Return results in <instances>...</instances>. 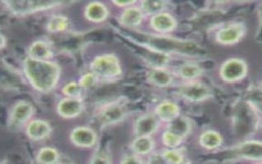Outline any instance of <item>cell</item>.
I'll return each instance as SVG.
<instances>
[{"label":"cell","mask_w":262,"mask_h":164,"mask_svg":"<svg viewBox=\"0 0 262 164\" xmlns=\"http://www.w3.org/2000/svg\"><path fill=\"white\" fill-rule=\"evenodd\" d=\"M24 72L31 84L41 92L51 91L59 80V66L48 60L27 58L24 61Z\"/></svg>","instance_id":"6da1fadb"},{"label":"cell","mask_w":262,"mask_h":164,"mask_svg":"<svg viewBox=\"0 0 262 164\" xmlns=\"http://www.w3.org/2000/svg\"><path fill=\"white\" fill-rule=\"evenodd\" d=\"M90 68L92 73L94 74L96 77L102 79H112L121 73L118 59L112 54L97 56L93 59Z\"/></svg>","instance_id":"7a4b0ae2"},{"label":"cell","mask_w":262,"mask_h":164,"mask_svg":"<svg viewBox=\"0 0 262 164\" xmlns=\"http://www.w3.org/2000/svg\"><path fill=\"white\" fill-rule=\"evenodd\" d=\"M11 11L17 14H26L36 11L53 8L59 3L53 1H9L5 3Z\"/></svg>","instance_id":"3957f363"},{"label":"cell","mask_w":262,"mask_h":164,"mask_svg":"<svg viewBox=\"0 0 262 164\" xmlns=\"http://www.w3.org/2000/svg\"><path fill=\"white\" fill-rule=\"evenodd\" d=\"M247 73V66L241 59H229L223 65L220 75L224 80L229 82L241 80Z\"/></svg>","instance_id":"277c9868"},{"label":"cell","mask_w":262,"mask_h":164,"mask_svg":"<svg viewBox=\"0 0 262 164\" xmlns=\"http://www.w3.org/2000/svg\"><path fill=\"white\" fill-rule=\"evenodd\" d=\"M179 94L190 101H201L207 99L210 95L209 87L202 83H188L183 85L179 90Z\"/></svg>","instance_id":"5b68a950"},{"label":"cell","mask_w":262,"mask_h":164,"mask_svg":"<svg viewBox=\"0 0 262 164\" xmlns=\"http://www.w3.org/2000/svg\"><path fill=\"white\" fill-rule=\"evenodd\" d=\"M33 107L28 102H19L13 107L11 112L10 125L14 127H19L24 125L33 114Z\"/></svg>","instance_id":"8992f818"},{"label":"cell","mask_w":262,"mask_h":164,"mask_svg":"<svg viewBox=\"0 0 262 164\" xmlns=\"http://www.w3.org/2000/svg\"><path fill=\"white\" fill-rule=\"evenodd\" d=\"M83 107V103L78 98H67L59 102L57 110L63 118H73L81 114Z\"/></svg>","instance_id":"52a82bcc"},{"label":"cell","mask_w":262,"mask_h":164,"mask_svg":"<svg viewBox=\"0 0 262 164\" xmlns=\"http://www.w3.org/2000/svg\"><path fill=\"white\" fill-rule=\"evenodd\" d=\"M70 139L74 145L80 147H91L96 143L97 135L92 129L81 126L73 130Z\"/></svg>","instance_id":"ba28073f"},{"label":"cell","mask_w":262,"mask_h":164,"mask_svg":"<svg viewBox=\"0 0 262 164\" xmlns=\"http://www.w3.org/2000/svg\"><path fill=\"white\" fill-rule=\"evenodd\" d=\"M244 33V28L240 24L228 25L219 32L217 39L224 44H233L240 40Z\"/></svg>","instance_id":"9c48e42d"},{"label":"cell","mask_w":262,"mask_h":164,"mask_svg":"<svg viewBox=\"0 0 262 164\" xmlns=\"http://www.w3.org/2000/svg\"><path fill=\"white\" fill-rule=\"evenodd\" d=\"M158 126V121L155 116L147 114L138 119L136 124V131L139 136H149L155 132Z\"/></svg>","instance_id":"30bf717a"},{"label":"cell","mask_w":262,"mask_h":164,"mask_svg":"<svg viewBox=\"0 0 262 164\" xmlns=\"http://www.w3.org/2000/svg\"><path fill=\"white\" fill-rule=\"evenodd\" d=\"M51 128L47 122L33 120L30 122L27 128L28 136L32 140H42L51 133Z\"/></svg>","instance_id":"8fae6325"},{"label":"cell","mask_w":262,"mask_h":164,"mask_svg":"<svg viewBox=\"0 0 262 164\" xmlns=\"http://www.w3.org/2000/svg\"><path fill=\"white\" fill-rule=\"evenodd\" d=\"M85 16L89 21L101 22L106 19L108 10L102 3L92 2L86 7Z\"/></svg>","instance_id":"7c38bea8"},{"label":"cell","mask_w":262,"mask_h":164,"mask_svg":"<svg viewBox=\"0 0 262 164\" xmlns=\"http://www.w3.org/2000/svg\"><path fill=\"white\" fill-rule=\"evenodd\" d=\"M237 153L248 159H262V143L257 141H248L238 148Z\"/></svg>","instance_id":"4fadbf2b"},{"label":"cell","mask_w":262,"mask_h":164,"mask_svg":"<svg viewBox=\"0 0 262 164\" xmlns=\"http://www.w3.org/2000/svg\"><path fill=\"white\" fill-rule=\"evenodd\" d=\"M151 24L152 28L158 32H167L175 28L176 21L168 13H161L152 17Z\"/></svg>","instance_id":"5bb4252c"},{"label":"cell","mask_w":262,"mask_h":164,"mask_svg":"<svg viewBox=\"0 0 262 164\" xmlns=\"http://www.w3.org/2000/svg\"><path fill=\"white\" fill-rule=\"evenodd\" d=\"M156 114L162 120L172 122L178 118L179 107L172 102H163L157 107Z\"/></svg>","instance_id":"9a60e30c"},{"label":"cell","mask_w":262,"mask_h":164,"mask_svg":"<svg viewBox=\"0 0 262 164\" xmlns=\"http://www.w3.org/2000/svg\"><path fill=\"white\" fill-rule=\"evenodd\" d=\"M125 110L122 106L114 104L106 107L101 114V121L103 124H112L121 120L125 116Z\"/></svg>","instance_id":"2e32d148"},{"label":"cell","mask_w":262,"mask_h":164,"mask_svg":"<svg viewBox=\"0 0 262 164\" xmlns=\"http://www.w3.org/2000/svg\"><path fill=\"white\" fill-rule=\"evenodd\" d=\"M52 51L51 47L42 40H38L30 47L29 57L38 60H47L51 57Z\"/></svg>","instance_id":"e0dca14e"},{"label":"cell","mask_w":262,"mask_h":164,"mask_svg":"<svg viewBox=\"0 0 262 164\" xmlns=\"http://www.w3.org/2000/svg\"><path fill=\"white\" fill-rule=\"evenodd\" d=\"M143 19V13L137 8H129L122 13L121 22L128 28H134L140 25Z\"/></svg>","instance_id":"ac0fdd59"},{"label":"cell","mask_w":262,"mask_h":164,"mask_svg":"<svg viewBox=\"0 0 262 164\" xmlns=\"http://www.w3.org/2000/svg\"><path fill=\"white\" fill-rule=\"evenodd\" d=\"M149 80L152 84L158 87H167L172 81V76L169 72L162 68H156L152 70L149 76Z\"/></svg>","instance_id":"d6986e66"},{"label":"cell","mask_w":262,"mask_h":164,"mask_svg":"<svg viewBox=\"0 0 262 164\" xmlns=\"http://www.w3.org/2000/svg\"><path fill=\"white\" fill-rule=\"evenodd\" d=\"M171 122L168 130L171 133L181 137L182 139L188 134L190 130V123L187 119L184 118H178Z\"/></svg>","instance_id":"ffe728a7"},{"label":"cell","mask_w":262,"mask_h":164,"mask_svg":"<svg viewBox=\"0 0 262 164\" xmlns=\"http://www.w3.org/2000/svg\"><path fill=\"white\" fill-rule=\"evenodd\" d=\"M221 142H222V138L220 134L212 130L203 133L200 138V143L201 145L208 149H214L218 147Z\"/></svg>","instance_id":"44dd1931"},{"label":"cell","mask_w":262,"mask_h":164,"mask_svg":"<svg viewBox=\"0 0 262 164\" xmlns=\"http://www.w3.org/2000/svg\"><path fill=\"white\" fill-rule=\"evenodd\" d=\"M152 147L154 142L149 136H139L134 141L133 149L138 154H148L152 150Z\"/></svg>","instance_id":"7402d4cb"},{"label":"cell","mask_w":262,"mask_h":164,"mask_svg":"<svg viewBox=\"0 0 262 164\" xmlns=\"http://www.w3.org/2000/svg\"><path fill=\"white\" fill-rule=\"evenodd\" d=\"M57 151L52 148H43L37 155V160L40 164H56L57 162Z\"/></svg>","instance_id":"603a6c76"},{"label":"cell","mask_w":262,"mask_h":164,"mask_svg":"<svg viewBox=\"0 0 262 164\" xmlns=\"http://www.w3.org/2000/svg\"><path fill=\"white\" fill-rule=\"evenodd\" d=\"M68 19L66 17L59 15V16H54L53 17H51L47 24V28L50 32H62L68 28Z\"/></svg>","instance_id":"cb8c5ba5"},{"label":"cell","mask_w":262,"mask_h":164,"mask_svg":"<svg viewBox=\"0 0 262 164\" xmlns=\"http://www.w3.org/2000/svg\"><path fill=\"white\" fill-rule=\"evenodd\" d=\"M179 73L185 79H194L201 75V69L199 66L195 64L186 63L180 68Z\"/></svg>","instance_id":"d4e9b609"},{"label":"cell","mask_w":262,"mask_h":164,"mask_svg":"<svg viewBox=\"0 0 262 164\" xmlns=\"http://www.w3.org/2000/svg\"><path fill=\"white\" fill-rule=\"evenodd\" d=\"M165 3L163 1H144L142 2V9L145 13L149 14H158L162 9H164Z\"/></svg>","instance_id":"484cf974"},{"label":"cell","mask_w":262,"mask_h":164,"mask_svg":"<svg viewBox=\"0 0 262 164\" xmlns=\"http://www.w3.org/2000/svg\"><path fill=\"white\" fill-rule=\"evenodd\" d=\"M81 89L82 87L80 84L77 82H70L63 87V93L69 98H78L81 94Z\"/></svg>","instance_id":"4316f807"},{"label":"cell","mask_w":262,"mask_h":164,"mask_svg":"<svg viewBox=\"0 0 262 164\" xmlns=\"http://www.w3.org/2000/svg\"><path fill=\"white\" fill-rule=\"evenodd\" d=\"M163 140L166 145L171 148H174L179 145V144L182 142V139L181 137L171 133L169 130H167L163 134Z\"/></svg>","instance_id":"83f0119b"},{"label":"cell","mask_w":262,"mask_h":164,"mask_svg":"<svg viewBox=\"0 0 262 164\" xmlns=\"http://www.w3.org/2000/svg\"><path fill=\"white\" fill-rule=\"evenodd\" d=\"M163 157L167 162L171 164H181L182 162V155L177 150H167L164 152Z\"/></svg>","instance_id":"f1b7e54d"},{"label":"cell","mask_w":262,"mask_h":164,"mask_svg":"<svg viewBox=\"0 0 262 164\" xmlns=\"http://www.w3.org/2000/svg\"><path fill=\"white\" fill-rule=\"evenodd\" d=\"M96 76L93 73H88L83 77L81 78L80 83L79 84L81 85V87H89L93 86V83L95 82Z\"/></svg>","instance_id":"f546056e"},{"label":"cell","mask_w":262,"mask_h":164,"mask_svg":"<svg viewBox=\"0 0 262 164\" xmlns=\"http://www.w3.org/2000/svg\"><path fill=\"white\" fill-rule=\"evenodd\" d=\"M91 164H110V160L106 154L101 152L94 157Z\"/></svg>","instance_id":"4dcf8cb0"},{"label":"cell","mask_w":262,"mask_h":164,"mask_svg":"<svg viewBox=\"0 0 262 164\" xmlns=\"http://www.w3.org/2000/svg\"><path fill=\"white\" fill-rule=\"evenodd\" d=\"M122 164H141V162L134 157H129L123 161Z\"/></svg>","instance_id":"1f68e13d"},{"label":"cell","mask_w":262,"mask_h":164,"mask_svg":"<svg viewBox=\"0 0 262 164\" xmlns=\"http://www.w3.org/2000/svg\"><path fill=\"white\" fill-rule=\"evenodd\" d=\"M115 5H119V6H125V5H131L134 4L135 1H115Z\"/></svg>","instance_id":"d6a6232c"},{"label":"cell","mask_w":262,"mask_h":164,"mask_svg":"<svg viewBox=\"0 0 262 164\" xmlns=\"http://www.w3.org/2000/svg\"><path fill=\"white\" fill-rule=\"evenodd\" d=\"M56 164H68V163H56Z\"/></svg>","instance_id":"836d02e7"},{"label":"cell","mask_w":262,"mask_h":164,"mask_svg":"<svg viewBox=\"0 0 262 164\" xmlns=\"http://www.w3.org/2000/svg\"><path fill=\"white\" fill-rule=\"evenodd\" d=\"M38 164H40V163H39V162H38Z\"/></svg>","instance_id":"e575fe53"}]
</instances>
